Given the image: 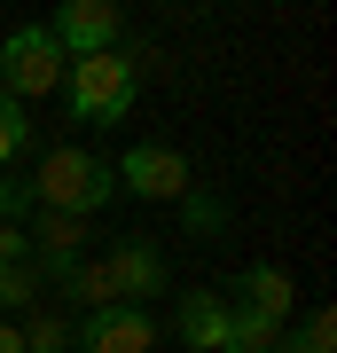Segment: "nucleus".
<instances>
[{
  "mask_svg": "<svg viewBox=\"0 0 337 353\" xmlns=\"http://www.w3.org/2000/svg\"><path fill=\"white\" fill-rule=\"evenodd\" d=\"M39 212V196H32V181H16V173H0V220L8 228H24Z\"/></svg>",
  "mask_w": 337,
  "mask_h": 353,
  "instance_id": "2eb2a0df",
  "label": "nucleus"
},
{
  "mask_svg": "<svg viewBox=\"0 0 337 353\" xmlns=\"http://www.w3.org/2000/svg\"><path fill=\"white\" fill-rule=\"evenodd\" d=\"M71 353H157V314L150 306H94L71 322Z\"/></svg>",
  "mask_w": 337,
  "mask_h": 353,
  "instance_id": "39448f33",
  "label": "nucleus"
},
{
  "mask_svg": "<svg viewBox=\"0 0 337 353\" xmlns=\"http://www.w3.org/2000/svg\"><path fill=\"white\" fill-rule=\"evenodd\" d=\"M0 353H24V330L16 322H0Z\"/></svg>",
  "mask_w": 337,
  "mask_h": 353,
  "instance_id": "a211bd4d",
  "label": "nucleus"
},
{
  "mask_svg": "<svg viewBox=\"0 0 337 353\" xmlns=\"http://www.w3.org/2000/svg\"><path fill=\"white\" fill-rule=\"evenodd\" d=\"M134 87H141V63L125 48L79 55V63L63 71V94H71V118H79V126H118V118L134 110Z\"/></svg>",
  "mask_w": 337,
  "mask_h": 353,
  "instance_id": "f257e3e1",
  "label": "nucleus"
},
{
  "mask_svg": "<svg viewBox=\"0 0 337 353\" xmlns=\"http://www.w3.org/2000/svg\"><path fill=\"white\" fill-rule=\"evenodd\" d=\"M227 314H236V306H227L220 290H181V306H173V330H181V345H196V353H220V338H227Z\"/></svg>",
  "mask_w": 337,
  "mask_h": 353,
  "instance_id": "6e6552de",
  "label": "nucleus"
},
{
  "mask_svg": "<svg viewBox=\"0 0 337 353\" xmlns=\"http://www.w3.org/2000/svg\"><path fill=\"white\" fill-rule=\"evenodd\" d=\"M39 299V267H0V314H16V306H32Z\"/></svg>",
  "mask_w": 337,
  "mask_h": 353,
  "instance_id": "ddd939ff",
  "label": "nucleus"
},
{
  "mask_svg": "<svg viewBox=\"0 0 337 353\" xmlns=\"http://www.w3.org/2000/svg\"><path fill=\"white\" fill-rule=\"evenodd\" d=\"M275 353H337V314H329V306H322V314H306L298 330H283Z\"/></svg>",
  "mask_w": 337,
  "mask_h": 353,
  "instance_id": "9d476101",
  "label": "nucleus"
},
{
  "mask_svg": "<svg viewBox=\"0 0 337 353\" xmlns=\"http://www.w3.org/2000/svg\"><path fill=\"white\" fill-rule=\"evenodd\" d=\"M118 8L110 0H63L55 8V24H48V39L63 48V63H79V55H110L118 48Z\"/></svg>",
  "mask_w": 337,
  "mask_h": 353,
  "instance_id": "0eeeda50",
  "label": "nucleus"
},
{
  "mask_svg": "<svg viewBox=\"0 0 337 353\" xmlns=\"http://www.w3.org/2000/svg\"><path fill=\"white\" fill-rule=\"evenodd\" d=\"M32 259V236H24V228H8V220H0V267H24Z\"/></svg>",
  "mask_w": 337,
  "mask_h": 353,
  "instance_id": "f3484780",
  "label": "nucleus"
},
{
  "mask_svg": "<svg viewBox=\"0 0 337 353\" xmlns=\"http://www.w3.org/2000/svg\"><path fill=\"white\" fill-rule=\"evenodd\" d=\"M181 228H188V236H227V204L204 196V189H188L181 196Z\"/></svg>",
  "mask_w": 337,
  "mask_h": 353,
  "instance_id": "9b49d317",
  "label": "nucleus"
},
{
  "mask_svg": "<svg viewBox=\"0 0 337 353\" xmlns=\"http://www.w3.org/2000/svg\"><path fill=\"white\" fill-rule=\"evenodd\" d=\"M24 353H71V322H63V314L24 322Z\"/></svg>",
  "mask_w": 337,
  "mask_h": 353,
  "instance_id": "4468645a",
  "label": "nucleus"
},
{
  "mask_svg": "<svg viewBox=\"0 0 337 353\" xmlns=\"http://www.w3.org/2000/svg\"><path fill=\"white\" fill-rule=\"evenodd\" d=\"M236 314H251V322H267V330H290V275H283V267H251V275H243V306H236Z\"/></svg>",
  "mask_w": 337,
  "mask_h": 353,
  "instance_id": "1a4fd4ad",
  "label": "nucleus"
},
{
  "mask_svg": "<svg viewBox=\"0 0 337 353\" xmlns=\"http://www.w3.org/2000/svg\"><path fill=\"white\" fill-rule=\"evenodd\" d=\"M63 48L48 39V24H16L8 39H0V94L8 102H32V94H55L63 87Z\"/></svg>",
  "mask_w": 337,
  "mask_h": 353,
  "instance_id": "7ed1b4c3",
  "label": "nucleus"
},
{
  "mask_svg": "<svg viewBox=\"0 0 337 353\" xmlns=\"http://www.w3.org/2000/svg\"><path fill=\"white\" fill-rule=\"evenodd\" d=\"M32 196H39V212L87 220V212H102V204L118 196V173H110L94 150H48V157H39V173H32Z\"/></svg>",
  "mask_w": 337,
  "mask_h": 353,
  "instance_id": "f03ea898",
  "label": "nucleus"
},
{
  "mask_svg": "<svg viewBox=\"0 0 337 353\" xmlns=\"http://www.w3.org/2000/svg\"><path fill=\"white\" fill-rule=\"evenodd\" d=\"M125 196H150V204H181L188 196V157L165 150V141H141V150H125V165H110Z\"/></svg>",
  "mask_w": 337,
  "mask_h": 353,
  "instance_id": "423d86ee",
  "label": "nucleus"
},
{
  "mask_svg": "<svg viewBox=\"0 0 337 353\" xmlns=\"http://www.w3.org/2000/svg\"><path fill=\"white\" fill-rule=\"evenodd\" d=\"M275 345H283V330H267V322H251V314H227L220 353H275Z\"/></svg>",
  "mask_w": 337,
  "mask_h": 353,
  "instance_id": "f8f14e48",
  "label": "nucleus"
},
{
  "mask_svg": "<svg viewBox=\"0 0 337 353\" xmlns=\"http://www.w3.org/2000/svg\"><path fill=\"white\" fill-rule=\"evenodd\" d=\"M94 267H102L110 306H150L157 290H165V243H157V236H118Z\"/></svg>",
  "mask_w": 337,
  "mask_h": 353,
  "instance_id": "20e7f679",
  "label": "nucleus"
},
{
  "mask_svg": "<svg viewBox=\"0 0 337 353\" xmlns=\"http://www.w3.org/2000/svg\"><path fill=\"white\" fill-rule=\"evenodd\" d=\"M24 134H32V126H24V102H8V94H0V165L24 150Z\"/></svg>",
  "mask_w": 337,
  "mask_h": 353,
  "instance_id": "dca6fc26",
  "label": "nucleus"
}]
</instances>
